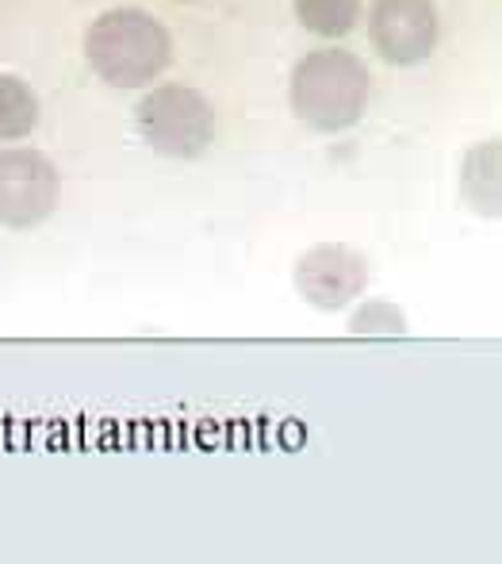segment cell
<instances>
[{
  "mask_svg": "<svg viewBox=\"0 0 502 564\" xmlns=\"http://www.w3.org/2000/svg\"><path fill=\"white\" fill-rule=\"evenodd\" d=\"M85 58L111 89H146L170 69L173 39L146 8H111L85 31Z\"/></svg>",
  "mask_w": 502,
  "mask_h": 564,
  "instance_id": "cell-1",
  "label": "cell"
},
{
  "mask_svg": "<svg viewBox=\"0 0 502 564\" xmlns=\"http://www.w3.org/2000/svg\"><path fill=\"white\" fill-rule=\"evenodd\" d=\"M372 97V74L353 51L323 46V51L303 54L292 69L288 100L299 123L310 131L338 134L349 131L364 116Z\"/></svg>",
  "mask_w": 502,
  "mask_h": 564,
  "instance_id": "cell-2",
  "label": "cell"
},
{
  "mask_svg": "<svg viewBox=\"0 0 502 564\" xmlns=\"http://www.w3.org/2000/svg\"><path fill=\"white\" fill-rule=\"evenodd\" d=\"M139 134L154 154L193 162L215 142V108L193 85H157L134 108Z\"/></svg>",
  "mask_w": 502,
  "mask_h": 564,
  "instance_id": "cell-3",
  "label": "cell"
},
{
  "mask_svg": "<svg viewBox=\"0 0 502 564\" xmlns=\"http://www.w3.org/2000/svg\"><path fill=\"white\" fill-rule=\"evenodd\" d=\"M62 200L58 165L31 147L0 150V227L31 230L54 216Z\"/></svg>",
  "mask_w": 502,
  "mask_h": 564,
  "instance_id": "cell-4",
  "label": "cell"
},
{
  "mask_svg": "<svg viewBox=\"0 0 502 564\" xmlns=\"http://www.w3.org/2000/svg\"><path fill=\"white\" fill-rule=\"evenodd\" d=\"M369 289V261L346 242H318L299 253L296 292L315 312H346Z\"/></svg>",
  "mask_w": 502,
  "mask_h": 564,
  "instance_id": "cell-5",
  "label": "cell"
},
{
  "mask_svg": "<svg viewBox=\"0 0 502 564\" xmlns=\"http://www.w3.org/2000/svg\"><path fill=\"white\" fill-rule=\"evenodd\" d=\"M441 20L434 0H372L369 43L392 66H418L437 51Z\"/></svg>",
  "mask_w": 502,
  "mask_h": 564,
  "instance_id": "cell-6",
  "label": "cell"
},
{
  "mask_svg": "<svg viewBox=\"0 0 502 564\" xmlns=\"http://www.w3.org/2000/svg\"><path fill=\"white\" fill-rule=\"evenodd\" d=\"M499 142L488 139L465 158V173H460V188L465 200L483 216H499L502 212V177H499Z\"/></svg>",
  "mask_w": 502,
  "mask_h": 564,
  "instance_id": "cell-7",
  "label": "cell"
},
{
  "mask_svg": "<svg viewBox=\"0 0 502 564\" xmlns=\"http://www.w3.org/2000/svg\"><path fill=\"white\" fill-rule=\"evenodd\" d=\"M39 127V97L23 77L0 74V142H20Z\"/></svg>",
  "mask_w": 502,
  "mask_h": 564,
  "instance_id": "cell-8",
  "label": "cell"
},
{
  "mask_svg": "<svg viewBox=\"0 0 502 564\" xmlns=\"http://www.w3.org/2000/svg\"><path fill=\"white\" fill-rule=\"evenodd\" d=\"M296 20L318 39H341L361 23V0H296Z\"/></svg>",
  "mask_w": 502,
  "mask_h": 564,
  "instance_id": "cell-9",
  "label": "cell"
},
{
  "mask_svg": "<svg viewBox=\"0 0 502 564\" xmlns=\"http://www.w3.org/2000/svg\"><path fill=\"white\" fill-rule=\"evenodd\" d=\"M349 335L357 338H406L411 335V323L406 312L392 300H364L357 304V312L349 315Z\"/></svg>",
  "mask_w": 502,
  "mask_h": 564,
  "instance_id": "cell-10",
  "label": "cell"
}]
</instances>
